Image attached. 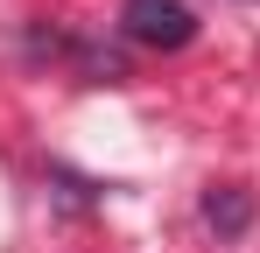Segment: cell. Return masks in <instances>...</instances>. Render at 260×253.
Masks as SVG:
<instances>
[{"instance_id": "1", "label": "cell", "mask_w": 260, "mask_h": 253, "mask_svg": "<svg viewBox=\"0 0 260 253\" xmlns=\"http://www.w3.org/2000/svg\"><path fill=\"white\" fill-rule=\"evenodd\" d=\"M120 28L134 42H148V49H183L197 36V14H190V0H127L120 7Z\"/></svg>"}, {"instance_id": "2", "label": "cell", "mask_w": 260, "mask_h": 253, "mask_svg": "<svg viewBox=\"0 0 260 253\" xmlns=\"http://www.w3.org/2000/svg\"><path fill=\"white\" fill-rule=\"evenodd\" d=\"M204 218H211L225 239H239V232H246V218H253V204H246V190H239V183H225V190L204 197Z\"/></svg>"}]
</instances>
